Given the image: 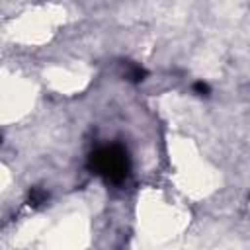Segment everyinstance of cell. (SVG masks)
Returning a JSON list of instances; mask_svg holds the SVG:
<instances>
[{"label":"cell","instance_id":"obj_4","mask_svg":"<svg viewBox=\"0 0 250 250\" xmlns=\"http://www.w3.org/2000/svg\"><path fill=\"white\" fill-rule=\"evenodd\" d=\"M193 92H195L197 96H209L211 90H209V86H207L205 82H195V84H193Z\"/></svg>","mask_w":250,"mask_h":250},{"label":"cell","instance_id":"obj_3","mask_svg":"<svg viewBox=\"0 0 250 250\" xmlns=\"http://www.w3.org/2000/svg\"><path fill=\"white\" fill-rule=\"evenodd\" d=\"M47 191L45 189H41V188H33L31 191H29V205H33V207H37V205H41V203H45L47 201Z\"/></svg>","mask_w":250,"mask_h":250},{"label":"cell","instance_id":"obj_2","mask_svg":"<svg viewBox=\"0 0 250 250\" xmlns=\"http://www.w3.org/2000/svg\"><path fill=\"white\" fill-rule=\"evenodd\" d=\"M145 76H146V70L141 64H135V62H127L125 64V78L127 80L141 82V80H145Z\"/></svg>","mask_w":250,"mask_h":250},{"label":"cell","instance_id":"obj_1","mask_svg":"<svg viewBox=\"0 0 250 250\" xmlns=\"http://www.w3.org/2000/svg\"><path fill=\"white\" fill-rule=\"evenodd\" d=\"M88 166L94 174L102 176L105 182L121 184L129 176L131 162H129V154L123 146L109 145V146H102L96 152H92Z\"/></svg>","mask_w":250,"mask_h":250}]
</instances>
